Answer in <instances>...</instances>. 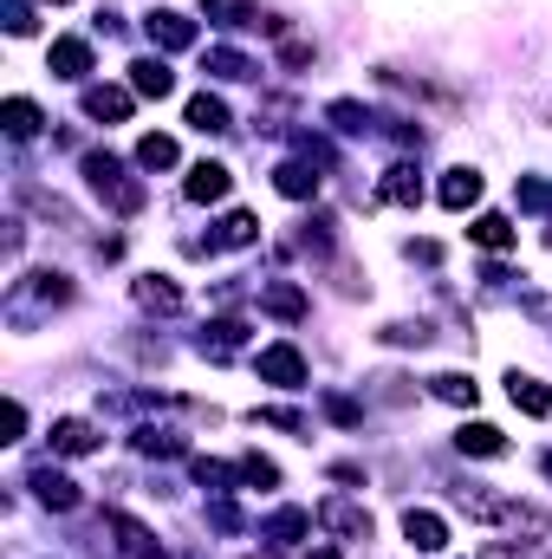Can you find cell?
Returning a JSON list of instances; mask_svg holds the SVG:
<instances>
[{
  "mask_svg": "<svg viewBox=\"0 0 552 559\" xmlns=\"http://www.w3.org/2000/svg\"><path fill=\"white\" fill-rule=\"evenodd\" d=\"M312 521H319V514H305V508H274V514L261 521V540H274V547H299V540L312 534Z\"/></svg>",
  "mask_w": 552,
  "mask_h": 559,
  "instance_id": "e0dca14e",
  "label": "cell"
},
{
  "mask_svg": "<svg viewBox=\"0 0 552 559\" xmlns=\"http://www.w3.org/2000/svg\"><path fill=\"white\" fill-rule=\"evenodd\" d=\"M279 66H286V72H299V66H312V46H305V39H286V52H279Z\"/></svg>",
  "mask_w": 552,
  "mask_h": 559,
  "instance_id": "ab89813d",
  "label": "cell"
},
{
  "mask_svg": "<svg viewBox=\"0 0 552 559\" xmlns=\"http://www.w3.org/2000/svg\"><path fill=\"white\" fill-rule=\"evenodd\" d=\"M319 527H325V534H338V540H371V514H364L358 501H345V495L319 501Z\"/></svg>",
  "mask_w": 552,
  "mask_h": 559,
  "instance_id": "ba28073f",
  "label": "cell"
},
{
  "mask_svg": "<svg viewBox=\"0 0 552 559\" xmlns=\"http://www.w3.org/2000/svg\"><path fill=\"white\" fill-rule=\"evenodd\" d=\"M79 111H85L92 124H124V118H131V92H118V85H85Z\"/></svg>",
  "mask_w": 552,
  "mask_h": 559,
  "instance_id": "7c38bea8",
  "label": "cell"
},
{
  "mask_svg": "<svg viewBox=\"0 0 552 559\" xmlns=\"http://www.w3.org/2000/svg\"><path fill=\"white\" fill-rule=\"evenodd\" d=\"M46 66H52V79H72V85H79V79L92 72V39H72V33H65V39H52Z\"/></svg>",
  "mask_w": 552,
  "mask_h": 559,
  "instance_id": "9a60e30c",
  "label": "cell"
},
{
  "mask_svg": "<svg viewBox=\"0 0 552 559\" xmlns=\"http://www.w3.org/2000/svg\"><path fill=\"white\" fill-rule=\"evenodd\" d=\"M540 468H547V481H552V449H547V455H540Z\"/></svg>",
  "mask_w": 552,
  "mask_h": 559,
  "instance_id": "ee69618b",
  "label": "cell"
},
{
  "mask_svg": "<svg viewBox=\"0 0 552 559\" xmlns=\"http://www.w3.org/2000/svg\"><path fill=\"white\" fill-rule=\"evenodd\" d=\"M26 488H33V501H39V508H52V514H72V508L85 501V495H79V481H72V475H59L52 462H39V468L26 475Z\"/></svg>",
  "mask_w": 552,
  "mask_h": 559,
  "instance_id": "3957f363",
  "label": "cell"
},
{
  "mask_svg": "<svg viewBox=\"0 0 552 559\" xmlns=\"http://www.w3.org/2000/svg\"><path fill=\"white\" fill-rule=\"evenodd\" d=\"M79 169H85L92 195H98V202H111L118 215H137L143 202H149V189H143V182L118 163V156H111V150H85V163H79Z\"/></svg>",
  "mask_w": 552,
  "mask_h": 559,
  "instance_id": "7a4b0ae2",
  "label": "cell"
},
{
  "mask_svg": "<svg viewBox=\"0 0 552 559\" xmlns=\"http://www.w3.org/2000/svg\"><path fill=\"white\" fill-rule=\"evenodd\" d=\"M325 417L345 423V429H358V423H364V404H358V397H345V391H325Z\"/></svg>",
  "mask_w": 552,
  "mask_h": 559,
  "instance_id": "8d00e7d4",
  "label": "cell"
},
{
  "mask_svg": "<svg viewBox=\"0 0 552 559\" xmlns=\"http://www.w3.org/2000/svg\"><path fill=\"white\" fill-rule=\"evenodd\" d=\"M105 527L118 534V547H124V559H163V547H156V534H149L143 521H131L124 508H111V514H105Z\"/></svg>",
  "mask_w": 552,
  "mask_h": 559,
  "instance_id": "8fae6325",
  "label": "cell"
},
{
  "mask_svg": "<svg viewBox=\"0 0 552 559\" xmlns=\"http://www.w3.org/2000/svg\"><path fill=\"white\" fill-rule=\"evenodd\" d=\"M182 189H189V202H228L235 176H228V163H208V156H202V163L189 169V182H182Z\"/></svg>",
  "mask_w": 552,
  "mask_h": 559,
  "instance_id": "2e32d148",
  "label": "cell"
},
{
  "mask_svg": "<svg viewBox=\"0 0 552 559\" xmlns=\"http://www.w3.org/2000/svg\"><path fill=\"white\" fill-rule=\"evenodd\" d=\"M325 118H332V131H345V138H364V131L377 124L358 98H332V105H325Z\"/></svg>",
  "mask_w": 552,
  "mask_h": 559,
  "instance_id": "f546056e",
  "label": "cell"
},
{
  "mask_svg": "<svg viewBox=\"0 0 552 559\" xmlns=\"http://www.w3.org/2000/svg\"><path fill=\"white\" fill-rule=\"evenodd\" d=\"M254 423H267V429H286V436H312V423L299 417V411H286V404H261Z\"/></svg>",
  "mask_w": 552,
  "mask_h": 559,
  "instance_id": "e575fe53",
  "label": "cell"
},
{
  "mask_svg": "<svg viewBox=\"0 0 552 559\" xmlns=\"http://www.w3.org/2000/svg\"><path fill=\"white\" fill-rule=\"evenodd\" d=\"M143 33H149V46H163V52H189V46H195V20L176 13V7H156V13L143 20Z\"/></svg>",
  "mask_w": 552,
  "mask_h": 559,
  "instance_id": "52a82bcc",
  "label": "cell"
},
{
  "mask_svg": "<svg viewBox=\"0 0 552 559\" xmlns=\"http://www.w3.org/2000/svg\"><path fill=\"white\" fill-rule=\"evenodd\" d=\"M429 397H442V404H455V411H475V404H481V384H475L468 371H435V378H429Z\"/></svg>",
  "mask_w": 552,
  "mask_h": 559,
  "instance_id": "cb8c5ba5",
  "label": "cell"
},
{
  "mask_svg": "<svg viewBox=\"0 0 552 559\" xmlns=\"http://www.w3.org/2000/svg\"><path fill=\"white\" fill-rule=\"evenodd\" d=\"M507 397H514V411H527V417H552V391L533 371H514V378H507Z\"/></svg>",
  "mask_w": 552,
  "mask_h": 559,
  "instance_id": "484cf974",
  "label": "cell"
},
{
  "mask_svg": "<svg viewBox=\"0 0 552 559\" xmlns=\"http://www.w3.org/2000/svg\"><path fill=\"white\" fill-rule=\"evenodd\" d=\"M468 241H475V248H488V254H507V248H514L520 235H514V222H507V215H475Z\"/></svg>",
  "mask_w": 552,
  "mask_h": 559,
  "instance_id": "83f0119b",
  "label": "cell"
},
{
  "mask_svg": "<svg viewBox=\"0 0 552 559\" xmlns=\"http://www.w3.org/2000/svg\"><path fill=\"white\" fill-rule=\"evenodd\" d=\"M455 449H461V455L494 462V455H507V436H501L494 423H461V429H455Z\"/></svg>",
  "mask_w": 552,
  "mask_h": 559,
  "instance_id": "d4e9b609",
  "label": "cell"
},
{
  "mask_svg": "<svg viewBox=\"0 0 552 559\" xmlns=\"http://www.w3.org/2000/svg\"><path fill=\"white\" fill-rule=\"evenodd\" d=\"M202 72H208V79H228V85L261 79V66H254L248 52H235V46H208V52H202Z\"/></svg>",
  "mask_w": 552,
  "mask_h": 559,
  "instance_id": "44dd1931",
  "label": "cell"
},
{
  "mask_svg": "<svg viewBox=\"0 0 552 559\" xmlns=\"http://www.w3.org/2000/svg\"><path fill=\"white\" fill-rule=\"evenodd\" d=\"M404 254H410V261H422V267H435V261H442V241H410Z\"/></svg>",
  "mask_w": 552,
  "mask_h": 559,
  "instance_id": "60d3db41",
  "label": "cell"
},
{
  "mask_svg": "<svg viewBox=\"0 0 552 559\" xmlns=\"http://www.w3.org/2000/svg\"><path fill=\"white\" fill-rule=\"evenodd\" d=\"M241 481H248V488H279V468L261 449H248V455H241Z\"/></svg>",
  "mask_w": 552,
  "mask_h": 559,
  "instance_id": "d590c367",
  "label": "cell"
},
{
  "mask_svg": "<svg viewBox=\"0 0 552 559\" xmlns=\"http://www.w3.org/2000/svg\"><path fill=\"white\" fill-rule=\"evenodd\" d=\"M404 540H410L416 554H442V547H448V521L429 514V508H410V514H404Z\"/></svg>",
  "mask_w": 552,
  "mask_h": 559,
  "instance_id": "ac0fdd59",
  "label": "cell"
},
{
  "mask_svg": "<svg viewBox=\"0 0 552 559\" xmlns=\"http://www.w3.org/2000/svg\"><path fill=\"white\" fill-rule=\"evenodd\" d=\"M46 442H52V455H98V449H105V436L85 417H59L46 429Z\"/></svg>",
  "mask_w": 552,
  "mask_h": 559,
  "instance_id": "9c48e42d",
  "label": "cell"
},
{
  "mask_svg": "<svg viewBox=\"0 0 552 559\" xmlns=\"http://www.w3.org/2000/svg\"><path fill=\"white\" fill-rule=\"evenodd\" d=\"M494 559H547L540 547H494Z\"/></svg>",
  "mask_w": 552,
  "mask_h": 559,
  "instance_id": "b9f144b4",
  "label": "cell"
},
{
  "mask_svg": "<svg viewBox=\"0 0 552 559\" xmlns=\"http://www.w3.org/2000/svg\"><path fill=\"white\" fill-rule=\"evenodd\" d=\"M254 371H261V384H279V391H299V384H305V352L279 338V345H267V352L254 358Z\"/></svg>",
  "mask_w": 552,
  "mask_h": 559,
  "instance_id": "5b68a950",
  "label": "cell"
},
{
  "mask_svg": "<svg viewBox=\"0 0 552 559\" xmlns=\"http://www.w3.org/2000/svg\"><path fill=\"white\" fill-rule=\"evenodd\" d=\"M305 559H338V554H332V547H319V554H305Z\"/></svg>",
  "mask_w": 552,
  "mask_h": 559,
  "instance_id": "7bdbcfd3",
  "label": "cell"
},
{
  "mask_svg": "<svg viewBox=\"0 0 552 559\" xmlns=\"http://www.w3.org/2000/svg\"><path fill=\"white\" fill-rule=\"evenodd\" d=\"M33 26H39V20H33V0H7V33H13V39H26Z\"/></svg>",
  "mask_w": 552,
  "mask_h": 559,
  "instance_id": "74e56055",
  "label": "cell"
},
{
  "mask_svg": "<svg viewBox=\"0 0 552 559\" xmlns=\"http://www.w3.org/2000/svg\"><path fill=\"white\" fill-rule=\"evenodd\" d=\"M46 7H65V0H46Z\"/></svg>",
  "mask_w": 552,
  "mask_h": 559,
  "instance_id": "f6af8a7d",
  "label": "cell"
},
{
  "mask_svg": "<svg viewBox=\"0 0 552 559\" xmlns=\"http://www.w3.org/2000/svg\"><path fill=\"white\" fill-rule=\"evenodd\" d=\"M59 306H72V274H59V267H39V274L26 280H7V325L13 332H33L46 312H59Z\"/></svg>",
  "mask_w": 552,
  "mask_h": 559,
  "instance_id": "6da1fadb",
  "label": "cell"
},
{
  "mask_svg": "<svg viewBox=\"0 0 552 559\" xmlns=\"http://www.w3.org/2000/svg\"><path fill=\"white\" fill-rule=\"evenodd\" d=\"M254 299H261V312L279 319V325H299V319L312 312V299H305V286H299V280H261V293H254Z\"/></svg>",
  "mask_w": 552,
  "mask_h": 559,
  "instance_id": "277c9868",
  "label": "cell"
},
{
  "mask_svg": "<svg viewBox=\"0 0 552 559\" xmlns=\"http://www.w3.org/2000/svg\"><path fill=\"white\" fill-rule=\"evenodd\" d=\"M435 202L442 209H475L481 202V169H468V163H455V169H442V182H435Z\"/></svg>",
  "mask_w": 552,
  "mask_h": 559,
  "instance_id": "30bf717a",
  "label": "cell"
},
{
  "mask_svg": "<svg viewBox=\"0 0 552 559\" xmlns=\"http://www.w3.org/2000/svg\"><path fill=\"white\" fill-rule=\"evenodd\" d=\"M189 131H202V138H221V131H235V111H228L215 92H195V98H189Z\"/></svg>",
  "mask_w": 552,
  "mask_h": 559,
  "instance_id": "7402d4cb",
  "label": "cell"
},
{
  "mask_svg": "<svg viewBox=\"0 0 552 559\" xmlns=\"http://www.w3.org/2000/svg\"><path fill=\"white\" fill-rule=\"evenodd\" d=\"M0 124H7V138H13V143H26V138H39V124H46V118H39V105H33V98H7V105H0Z\"/></svg>",
  "mask_w": 552,
  "mask_h": 559,
  "instance_id": "f1b7e54d",
  "label": "cell"
},
{
  "mask_svg": "<svg viewBox=\"0 0 552 559\" xmlns=\"http://www.w3.org/2000/svg\"><path fill=\"white\" fill-rule=\"evenodd\" d=\"M248 241H261V222H254L248 209L221 215V228H215V248H248Z\"/></svg>",
  "mask_w": 552,
  "mask_h": 559,
  "instance_id": "4dcf8cb0",
  "label": "cell"
},
{
  "mask_svg": "<svg viewBox=\"0 0 552 559\" xmlns=\"http://www.w3.org/2000/svg\"><path fill=\"white\" fill-rule=\"evenodd\" d=\"M137 163H143V169H176V163H182V150H176V138L149 131V138H137Z\"/></svg>",
  "mask_w": 552,
  "mask_h": 559,
  "instance_id": "1f68e13d",
  "label": "cell"
},
{
  "mask_svg": "<svg viewBox=\"0 0 552 559\" xmlns=\"http://www.w3.org/2000/svg\"><path fill=\"white\" fill-rule=\"evenodd\" d=\"M319 182H325V176H319V163H305V156H292V163H279L274 169V189L286 195V202H312Z\"/></svg>",
  "mask_w": 552,
  "mask_h": 559,
  "instance_id": "5bb4252c",
  "label": "cell"
},
{
  "mask_svg": "<svg viewBox=\"0 0 552 559\" xmlns=\"http://www.w3.org/2000/svg\"><path fill=\"white\" fill-rule=\"evenodd\" d=\"M131 92L137 98H169L176 92V72L163 59H131Z\"/></svg>",
  "mask_w": 552,
  "mask_h": 559,
  "instance_id": "4316f807",
  "label": "cell"
},
{
  "mask_svg": "<svg viewBox=\"0 0 552 559\" xmlns=\"http://www.w3.org/2000/svg\"><path fill=\"white\" fill-rule=\"evenodd\" d=\"M377 195H384L391 209H416V202H422V169H416V163H391L384 182H377Z\"/></svg>",
  "mask_w": 552,
  "mask_h": 559,
  "instance_id": "d6986e66",
  "label": "cell"
},
{
  "mask_svg": "<svg viewBox=\"0 0 552 559\" xmlns=\"http://www.w3.org/2000/svg\"><path fill=\"white\" fill-rule=\"evenodd\" d=\"M514 202H520L527 215H547L552 209V182L547 176H520V182H514Z\"/></svg>",
  "mask_w": 552,
  "mask_h": 559,
  "instance_id": "836d02e7",
  "label": "cell"
},
{
  "mask_svg": "<svg viewBox=\"0 0 552 559\" xmlns=\"http://www.w3.org/2000/svg\"><path fill=\"white\" fill-rule=\"evenodd\" d=\"M131 299H137L143 312H182V286L169 274H143L131 280Z\"/></svg>",
  "mask_w": 552,
  "mask_h": 559,
  "instance_id": "ffe728a7",
  "label": "cell"
},
{
  "mask_svg": "<svg viewBox=\"0 0 552 559\" xmlns=\"http://www.w3.org/2000/svg\"><path fill=\"white\" fill-rule=\"evenodd\" d=\"M189 475H195V488H208V495H235V488H248V481H241V462H215V455H195Z\"/></svg>",
  "mask_w": 552,
  "mask_h": 559,
  "instance_id": "603a6c76",
  "label": "cell"
},
{
  "mask_svg": "<svg viewBox=\"0 0 552 559\" xmlns=\"http://www.w3.org/2000/svg\"><path fill=\"white\" fill-rule=\"evenodd\" d=\"M241 345H248V319H208V325H202V338H195V352H202L208 365L241 358Z\"/></svg>",
  "mask_w": 552,
  "mask_h": 559,
  "instance_id": "8992f818",
  "label": "cell"
},
{
  "mask_svg": "<svg viewBox=\"0 0 552 559\" xmlns=\"http://www.w3.org/2000/svg\"><path fill=\"white\" fill-rule=\"evenodd\" d=\"M131 442H137V455H182V449H189V442H182L176 429H156V423H143Z\"/></svg>",
  "mask_w": 552,
  "mask_h": 559,
  "instance_id": "d6a6232c",
  "label": "cell"
},
{
  "mask_svg": "<svg viewBox=\"0 0 552 559\" xmlns=\"http://www.w3.org/2000/svg\"><path fill=\"white\" fill-rule=\"evenodd\" d=\"M202 13H208L215 26H267V33H286V20L261 13V7H248V0H202Z\"/></svg>",
  "mask_w": 552,
  "mask_h": 559,
  "instance_id": "4fadbf2b",
  "label": "cell"
},
{
  "mask_svg": "<svg viewBox=\"0 0 552 559\" xmlns=\"http://www.w3.org/2000/svg\"><path fill=\"white\" fill-rule=\"evenodd\" d=\"M384 338H391V345H429V338H435V332H429V325H422V319H404V325H384Z\"/></svg>",
  "mask_w": 552,
  "mask_h": 559,
  "instance_id": "f35d334b",
  "label": "cell"
}]
</instances>
